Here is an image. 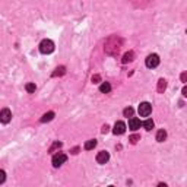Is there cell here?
Listing matches in <instances>:
<instances>
[{
    "label": "cell",
    "instance_id": "1",
    "mask_svg": "<svg viewBox=\"0 0 187 187\" xmlns=\"http://www.w3.org/2000/svg\"><path fill=\"white\" fill-rule=\"evenodd\" d=\"M38 48L43 54H51L54 51V43L51 40H43L38 45Z\"/></svg>",
    "mask_w": 187,
    "mask_h": 187
},
{
    "label": "cell",
    "instance_id": "2",
    "mask_svg": "<svg viewBox=\"0 0 187 187\" xmlns=\"http://www.w3.org/2000/svg\"><path fill=\"white\" fill-rule=\"evenodd\" d=\"M66 161H67V155L63 154V152H59V154L53 155V159H51V162H53V167H54V168L62 167Z\"/></svg>",
    "mask_w": 187,
    "mask_h": 187
},
{
    "label": "cell",
    "instance_id": "3",
    "mask_svg": "<svg viewBox=\"0 0 187 187\" xmlns=\"http://www.w3.org/2000/svg\"><path fill=\"white\" fill-rule=\"evenodd\" d=\"M145 65H146V67H149V69L158 67V65H159V56L158 54H149L146 57V60H145Z\"/></svg>",
    "mask_w": 187,
    "mask_h": 187
},
{
    "label": "cell",
    "instance_id": "4",
    "mask_svg": "<svg viewBox=\"0 0 187 187\" xmlns=\"http://www.w3.org/2000/svg\"><path fill=\"white\" fill-rule=\"evenodd\" d=\"M137 111H139V114H140L142 117H148V116L152 113V105H151L149 102H146V101H145V102H140Z\"/></svg>",
    "mask_w": 187,
    "mask_h": 187
},
{
    "label": "cell",
    "instance_id": "5",
    "mask_svg": "<svg viewBox=\"0 0 187 187\" xmlns=\"http://www.w3.org/2000/svg\"><path fill=\"white\" fill-rule=\"evenodd\" d=\"M11 120H12V111L9 108H2L0 110V123L8 124Z\"/></svg>",
    "mask_w": 187,
    "mask_h": 187
},
{
    "label": "cell",
    "instance_id": "6",
    "mask_svg": "<svg viewBox=\"0 0 187 187\" xmlns=\"http://www.w3.org/2000/svg\"><path fill=\"white\" fill-rule=\"evenodd\" d=\"M126 129H127V126H126L124 121H116L113 133H114V134H123V133L126 132Z\"/></svg>",
    "mask_w": 187,
    "mask_h": 187
},
{
    "label": "cell",
    "instance_id": "7",
    "mask_svg": "<svg viewBox=\"0 0 187 187\" xmlns=\"http://www.w3.org/2000/svg\"><path fill=\"white\" fill-rule=\"evenodd\" d=\"M97 162L98 164H105V162H108V159H110V154L107 152V151H101L97 154Z\"/></svg>",
    "mask_w": 187,
    "mask_h": 187
},
{
    "label": "cell",
    "instance_id": "8",
    "mask_svg": "<svg viewBox=\"0 0 187 187\" xmlns=\"http://www.w3.org/2000/svg\"><path fill=\"white\" fill-rule=\"evenodd\" d=\"M140 120L137 119V117H130V120H129V129L133 130V132H136L137 129H140Z\"/></svg>",
    "mask_w": 187,
    "mask_h": 187
},
{
    "label": "cell",
    "instance_id": "9",
    "mask_svg": "<svg viewBox=\"0 0 187 187\" xmlns=\"http://www.w3.org/2000/svg\"><path fill=\"white\" fill-rule=\"evenodd\" d=\"M54 119V113L53 111H48V113H45L44 116L41 117V123H48V121H51Z\"/></svg>",
    "mask_w": 187,
    "mask_h": 187
},
{
    "label": "cell",
    "instance_id": "10",
    "mask_svg": "<svg viewBox=\"0 0 187 187\" xmlns=\"http://www.w3.org/2000/svg\"><path fill=\"white\" fill-rule=\"evenodd\" d=\"M165 139H167V132H165L164 129H159L156 132V140L158 142H164Z\"/></svg>",
    "mask_w": 187,
    "mask_h": 187
},
{
    "label": "cell",
    "instance_id": "11",
    "mask_svg": "<svg viewBox=\"0 0 187 187\" xmlns=\"http://www.w3.org/2000/svg\"><path fill=\"white\" fill-rule=\"evenodd\" d=\"M99 91H101L102 94H108V92L111 91L110 82H102V83H101V86H99Z\"/></svg>",
    "mask_w": 187,
    "mask_h": 187
},
{
    "label": "cell",
    "instance_id": "12",
    "mask_svg": "<svg viewBox=\"0 0 187 187\" xmlns=\"http://www.w3.org/2000/svg\"><path fill=\"white\" fill-rule=\"evenodd\" d=\"M142 126L143 127H145V130H148V132H149V130H152V129H154V120H151V119H148V120H145L142 123Z\"/></svg>",
    "mask_w": 187,
    "mask_h": 187
},
{
    "label": "cell",
    "instance_id": "13",
    "mask_svg": "<svg viewBox=\"0 0 187 187\" xmlns=\"http://www.w3.org/2000/svg\"><path fill=\"white\" fill-rule=\"evenodd\" d=\"M165 88H167V80H165V79H159V80H158V92H161V94H162V92H164L165 91Z\"/></svg>",
    "mask_w": 187,
    "mask_h": 187
},
{
    "label": "cell",
    "instance_id": "14",
    "mask_svg": "<svg viewBox=\"0 0 187 187\" xmlns=\"http://www.w3.org/2000/svg\"><path fill=\"white\" fill-rule=\"evenodd\" d=\"M97 146V140L95 139H91V140H88V142L83 145V148L86 149V151H91V149H94Z\"/></svg>",
    "mask_w": 187,
    "mask_h": 187
},
{
    "label": "cell",
    "instance_id": "15",
    "mask_svg": "<svg viewBox=\"0 0 187 187\" xmlns=\"http://www.w3.org/2000/svg\"><path fill=\"white\" fill-rule=\"evenodd\" d=\"M133 57H134V53L133 51H129V53H126V54L123 56V63H129V62H132L133 60Z\"/></svg>",
    "mask_w": 187,
    "mask_h": 187
},
{
    "label": "cell",
    "instance_id": "16",
    "mask_svg": "<svg viewBox=\"0 0 187 187\" xmlns=\"http://www.w3.org/2000/svg\"><path fill=\"white\" fill-rule=\"evenodd\" d=\"M133 114H134V110H133L132 107H127V108L123 110V116L124 117H133Z\"/></svg>",
    "mask_w": 187,
    "mask_h": 187
},
{
    "label": "cell",
    "instance_id": "17",
    "mask_svg": "<svg viewBox=\"0 0 187 187\" xmlns=\"http://www.w3.org/2000/svg\"><path fill=\"white\" fill-rule=\"evenodd\" d=\"M25 89H26V92L32 94V92H35V89H37V86H35V83H32V82H29V83H26V85H25Z\"/></svg>",
    "mask_w": 187,
    "mask_h": 187
},
{
    "label": "cell",
    "instance_id": "18",
    "mask_svg": "<svg viewBox=\"0 0 187 187\" xmlns=\"http://www.w3.org/2000/svg\"><path fill=\"white\" fill-rule=\"evenodd\" d=\"M65 72H66V69H65L63 66H60V67H57V69H56V72L51 75V76L56 77V76H59V75H65Z\"/></svg>",
    "mask_w": 187,
    "mask_h": 187
},
{
    "label": "cell",
    "instance_id": "19",
    "mask_svg": "<svg viewBox=\"0 0 187 187\" xmlns=\"http://www.w3.org/2000/svg\"><path fill=\"white\" fill-rule=\"evenodd\" d=\"M129 140H130V143L134 145V143H137L139 140H140V136H139V134H132V136L129 137Z\"/></svg>",
    "mask_w": 187,
    "mask_h": 187
},
{
    "label": "cell",
    "instance_id": "20",
    "mask_svg": "<svg viewBox=\"0 0 187 187\" xmlns=\"http://www.w3.org/2000/svg\"><path fill=\"white\" fill-rule=\"evenodd\" d=\"M60 146H62V142H54V143H53V146L50 148V152H54L56 149H57V148H60Z\"/></svg>",
    "mask_w": 187,
    "mask_h": 187
},
{
    "label": "cell",
    "instance_id": "21",
    "mask_svg": "<svg viewBox=\"0 0 187 187\" xmlns=\"http://www.w3.org/2000/svg\"><path fill=\"white\" fill-rule=\"evenodd\" d=\"M5 180H6V173L3 170H0V184H3Z\"/></svg>",
    "mask_w": 187,
    "mask_h": 187
},
{
    "label": "cell",
    "instance_id": "22",
    "mask_svg": "<svg viewBox=\"0 0 187 187\" xmlns=\"http://www.w3.org/2000/svg\"><path fill=\"white\" fill-rule=\"evenodd\" d=\"M99 80H101V76H99V75H94V76H92V82H94V83H98Z\"/></svg>",
    "mask_w": 187,
    "mask_h": 187
},
{
    "label": "cell",
    "instance_id": "23",
    "mask_svg": "<svg viewBox=\"0 0 187 187\" xmlns=\"http://www.w3.org/2000/svg\"><path fill=\"white\" fill-rule=\"evenodd\" d=\"M108 130H110L108 124H104V126H102V129H101V132L104 133V134H105V133H108Z\"/></svg>",
    "mask_w": 187,
    "mask_h": 187
},
{
    "label": "cell",
    "instance_id": "24",
    "mask_svg": "<svg viewBox=\"0 0 187 187\" xmlns=\"http://www.w3.org/2000/svg\"><path fill=\"white\" fill-rule=\"evenodd\" d=\"M77 151H79V148L76 146V148H73V149H72V154H73V155H76V154H77Z\"/></svg>",
    "mask_w": 187,
    "mask_h": 187
},
{
    "label": "cell",
    "instance_id": "25",
    "mask_svg": "<svg viewBox=\"0 0 187 187\" xmlns=\"http://www.w3.org/2000/svg\"><path fill=\"white\" fill-rule=\"evenodd\" d=\"M181 80L186 82V73H181Z\"/></svg>",
    "mask_w": 187,
    "mask_h": 187
},
{
    "label": "cell",
    "instance_id": "26",
    "mask_svg": "<svg viewBox=\"0 0 187 187\" xmlns=\"http://www.w3.org/2000/svg\"><path fill=\"white\" fill-rule=\"evenodd\" d=\"M183 95H184V97L187 95V89L186 88H183Z\"/></svg>",
    "mask_w": 187,
    "mask_h": 187
}]
</instances>
